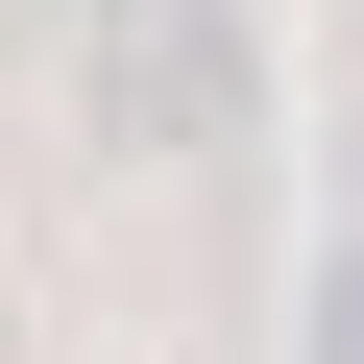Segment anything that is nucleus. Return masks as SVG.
<instances>
[{"mask_svg":"<svg viewBox=\"0 0 364 364\" xmlns=\"http://www.w3.org/2000/svg\"><path fill=\"white\" fill-rule=\"evenodd\" d=\"M316 340H364V267H316Z\"/></svg>","mask_w":364,"mask_h":364,"instance_id":"2","label":"nucleus"},{"mask_svg":"<svg viewBox=\"0 0 364 364\" xmlns=\"http://www.w3.org/2000/svg\"><path fill=\"white\" fill-rule=\"evenodd\" d=\"M97 122L122 146H219L243 122V25L219 0H97Z\"/></svg>","mask_w":364,"mask_h":364,"instance_id":"1","label":"nucleus"}]
</instances>
